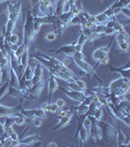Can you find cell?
I'll use <instances>...</instances> for the list:
<instances>
[{"label":"cell","mask_w":130,"mask_h":147,"mask_svg":"<svg viewBox=\"0 0 130 147\" xmlns=\"http://www.w3.org/2000/svg\"><path fill=\"white\" fill-rule=\"evenodd\" d=\"M8 4V20H7L5 30L3 32L4 39H7L9 36L14 34V30L16 28L17 23L19 19L22 18V2L18 1L16 3H12V2H7Z\"/></svg>","instance_id":"1"},{"label":"cell","mask_w":130,"mask_h":147,"mask_svg":"<svg viewBox=\"0 0 130 147\" xmlns=\"http://www.w3.org/2000/svg\"><path fill=\"white\" fill-rule=\"evenodd\" d=\"M37 12L35 13V9L31 3V8L27 10V19H25V25H23V42L25 43V48L29 49L30 44L34 40L37 34L34 30V15H36Z\"/></svg>","instance_id":"2"},{"label":"cell","mask_w":130,"mask_h":147,"mask_svg":"<svg viewBox=\"0 0 130 147\" xmlns=\"http://www.w3.org/2000/svg\"><path fill=\"white\" fill-rule=\"evenodd\" d=\"M130 87V79H125L120 77L119 79L115 80L109 85L110 88V95H117L122 96L125 92L129 91Z\"/></svg>","instance_id":"3"},{"label":"cell","mask_w":130,"mask_h":147,"mask_svg":"<svg viewBox=\"0 0 130 147\" xmlns=\"http://www.w3.org/2000/svg\"><path fill=\"white\" fill-rule=\"evenodd\" d=\"M113 43V39L110 41V43L106 46H102V47H99L97 48L95 51L93 52L92 54V58L93 60H95L97 62L96 67L99 64H102V65H108L110 63V51H111V46H112Z\"/></svg>","instance_id":"4"},{"label":"cell","mask_w":130,"mask_h":147,"mask_svg":"<svg viewBox=\"0 0 130 147\" xmlns=\"http://www.w3.org/2000/svg\"><path fill=\"white\" fill-rule=\"evenodd\" d=\"M97 123L100 127L101 131H102V136L105 140H113L117 137V129L113 125L103 120L97 121Z\"/></svg>","instance_id":"5"},{"label":"cell","mask_w":130,"mask_h":147,"mask_svg":"<svg viewBox=\"0 0 130 147\" xmlns=\"http://www.w3.org/2000/svg\"><path fill=\"white\" fill-rule=\"evenodd\" d=\"M43 141V138L38 134H34V136H27L23 139H19L18 141H13V146H27V145H35L39 146L41 145V142Z\"/></svg>","instance_id":"6"},{"label":"cell","mask_w":130,"mask_h":147,"mask_svg":"<svg viewBox=\"0 0 130 147\" xmlns=\"http://www.w3.org/2000/svg\"><path fill=\"white\" fill-rule=\"evenodd\" d=\"M20 113L25 118H39V119H45L47 118V114L43 109L41 108H35V109H25L23 106L20 108Z\"/></svg>","instance_id":"7"},{"label":"cell","mask_w":130,"mask_h":147,"mask_svg":"<svg viewBox=\"0 0 130 147\" xmlns=\"http://www.w3.org/2000/svg\"><path fill=\"white\" fill-rule=\"evenodd\" d=\"M74 60L75 64H76V66L80 69V70L82 71V72L85 73V74H87V75H89V76H94V77H95L96 79L98 80L99 82H100V84H103L102 80H101L100 78H99L98 76H97L96 69L92 67V66L89 63H87L86 61H85V59H84V60H79V59H74Z\"/></svg>","instance_id":"8"},{"label":"cell","mask_w":130,"mask_h":147,"mask_svg":"<svg viewBox=\"0 0 130 147\" xmlns=\"http://www.w3.org/2000/svg\"><path fill=\"white\" fill-rule=\"evenodd\" d=\"M88 118L91 122L90 127H89V136L94 139V141H95L96 143H98V142L102 140V138H103L102 131H101L100 127H99L98 123L94 119L93 116H88Z\"/></svg>","instance_id":"9"},{"label":"cell","mask_w":130,"mask_h":147,"mask_svg":"<svg viewBox=\"0 0 130 147\" xmlns=\"http://www.w3.org/2000/svg\"><path fill=\"white\" fill-rule=\"evenodd\" d=\"M106 108L108 109L109 113L112 115V117L113 119H117L119 121H121L123 124H125L126 127H130V118L129 116H124L122 113H120L119 110H117V108H115V105H113V104L111 103H108L107 106H106Z\"/></svg>","instance_id":"10"},{"label":"cell","mask_w":130,"mask_h":147,"mask_svg":"<svg viewBox=\"0 0 130 147\" xmlns=\"http://www.w3.org/2000/svg\"><path fill=\"white\" fill-rule=\"evenodd\" d=\"M38 1V9L42 16L54 15L55 5L52 3L51 0H36Z\"/></svg>","instance_id":"11"},{"label":"cell","mask_w":130,"mask_h":147,"mask_svg":"<svg viewBox=\"0 0 130 147\" xmlns=\"http://www.w3.org/2000/svg\"><path fill=\"white\" fill-rule=\"evenodd\" d=\"M59 89L62 90L64 93L67 95L68 98H70L72 100L74 101H76V102H82L84 100V98L86 97L87 95H89L87 90H84V91H74V90H70V89H66L64 88L62 86H59Z\"/></svg>","instance_id":"12"},{"label":"cell","mask_w":130,"mask_h":147,"mask_svg":"<svg viewBox=\"0 0 130 147\" xmlns=\"http://www.w3.org/2000/svg\"><path fill=\"white\" fill-rule=\"evenodd\" d=\"M74 116V106H72L70 110H68V113L66 114L64 117L59 118V122L57 123L55 127H53V130H59L63 127H67V125L70 124V122L72 121V118Z\"/></svg>","instance_id":"13"},{"label":"cell","mask_w":130,"mask_h":147,"mask_svg":"<svg viewBox=\"0 0 130 147\" xmlns=\"http://www.w3.org/2000/svg\"><path fill=\"white\" fill-rule=\"evenodd\" d=\"M49 51L55 54H61V55H65L68 57H72L74 54L75 53V42L70 43V44H66V45L59 47L57 50L50 49Z\"/></svg>","instance_id":"14"},{"label":"cell","mask_w":130,"mask_h":147,"mask_svg":"<svg viewBox=\"0 0 130 147\" xmlns=\"http://www.w3.org/2000/svg\"><path fill=\"white\" fill-rule=\"evenodd\" d=\"M19 100H20V103H19L18 106H15V107H9V106L0 104V118L6 117V116L16 115L18 112H20V108L23 106V98L21 97Z\"/></svg>","instance_id":"15"},{"label":"cell","mask_w":130,"mask_h":147,"mask_svg":"<svg viewBox=\"0 0 130 147\" xmlns=\"http://www.w3.org/2000/svg\"><path fill=\"white\" fill-rule=\"evenodd\" d=\"M43 66H42L41 63L37 62L35 63L34 65V76H32V78L30 80H31V82L32 84H37V82H41L42 80V77H43Z\"/></svg>","instance_id":"16"},{"label":"cell","mask_w":130,"mask_h":147,"mask_svg":"<svg viewBox=\"0 0 130 147\" xmlns=\"http://www.w3.org/2000/svg\"><path fill=\"white\" fill-rule=\"evenodd\" d=\"M117 146H128L130 144V139L129 137L122 131L121 127H120L119 124L117 125Z\"/></svg>","instance_id":"17"},{"label":"cell","mask_w":130,"mask_h":147,"mask_svg":"<svg viewBox=\"0 0 130 147\" xmlns=\"http://www.w3.org/2000/svg\"><path fill=\"white\" fill-rule=\"evenodd\" d=\"M43 87H44V82L41 80V82H37V84H32L31 86L28 88V92L30 93V95L34 97V100H37L40 96V93L43 90Z\"/></svg>","instance_id":"18"},{"label":"cell","mask_w":130,"mask_h":147,"mask_svg":"<svg viewBox=\"0 0 130 147\" xmlns=\"http://www.w3.org/2000/svg\"><path fill=\"white\" fill-rule=\"evenodd\" d=\"M59 89V84L57 82L56 78L50 75L48 79V92H49V96H48V102H51L52 96L55 93V91H57Z\"/></svg>","instance_id":"19"},{"label":"cell","mask_w":130,"mask_h":147,"mask_svg":"<svg viewBox=\"0 0 130 147\" xmlns=\"http://www.w3.org/2000/svg\"><path fill=\"white\" fill-rule=\"evenodd\" d=\"M75 137H78L79 138L80 146H82L85 142L87 141V139H88V137H89V132H88V129L83 125V124H82V125H80L79 127H77Z\"/></svg>","instance_id":"20"},{"label":"cell","mask_w":130,"mask_h":147,"mask_svg":"<svg viewBox=\"0 0 130 147\" xmlns=\"http://www.w3.org/2000/svg\"><path fill=\"white\" fill-rule=\"evenodd\" d=\"M111 71L113 73H119L121 75V77L125 78V79H129V74H130V61H128L125 66L123 67H119V68H115V67H113L111 66L110 67Z\"/></svg>","instance_id":"21"},{"label":"cell","mask_w":130,"mask_h":147,"mask_svg":"<svg viewBox=\"0 0 130 147\" xmlns=\"http://www.w3.org/2000/svg\"><path fill=\"white\" fill-rule=\"evenodd\" d=\"M81 32L86 36L87 40H90L91 42H94L95 40L99 39L102 37V35L97 34L94 32L92 28H81Z\"/></svg>","instance_id":"22"},{"label":"cell","mask_w":130,"mask_h":147,"mask_svg":"<svg viewBox=\"0 0 130 147\" xmlns=\"http://www.w3.org/2000/svg\"><path fill=\"white\" fill-rule=\"evenodd\" d=\"M115 108L119 111L120 113H122L124 116H129V109H130V103L129 100H125L122 99L119 104L115 105Z\"/></svg>","instance_id":"23"},{"label":"cell","mask_w":130,"mask_h":147,"mask_svg":"<svg viewBox=\"0 0 130 147\" xmlns=\"http://www.w3.org/2000/svg\"><path fill=\"white\" fill-rule=\"evenodd\" d=\"M41 109H43L45 112H50L55 114L59 111V107L56 105V103H52V102H47V103H44L41 105Z\"/></svg>","instance_id":"24"},{"label":"cell","mask_w":130,"mask_h":147,"mask_svg":"<svg viewBox=\"0 0 130 147\" xmlns=\"http://www.w3.org/2000/svg\"><path fill=\"white\" fill-rule=\"evenodd\" d=\"M94 18H95L96 25H105L106 26V25H107V23L111 20V18L108 17V16L106 15L104 12L98 14V15H95V16H94Z\"/></svg>","instance_id":"25"},{"label":"cell","mask_w":130,"mask_h":147,"mask_svg":"<svg viewBox=\"0 0 130 147\" xmlns=\"http://www.w3.org/2000/svg\"><path fill=\"white\" fill-rule=\"evenodd\" d=\"M19 39L20 38H19V35L17 34H12L10 36L6 39V41H7V43L11 46V48L13 49V50H15V49L17 48L16 45L19 43Z\"/></svg>","instance_id":"26"},{"label":"cell","mask_w":130,"mask_h":147,"mask_svg":"<svg viewBox=\"0 0 130 147\" xmlns=\"http://www.w3.org/2000/svg\"><path fill=\"white\" fill-rule=\"evenodd\" d=\"M5 97H6V98H7V97H13V98L20 99L21 98L20 90H19L18 87H15V86H12V85H9L8 91H7V96H5Z\"/></svg>","instance_id":"27"},{"label":"cell","mask_w":130,"mask_h":147,"mask_svg":"<svg viewBox=\"0 0 130 147\" xmlns=\"http://www.w3.org/2000/svg\"><path fill=\"white\" fill-rule=\"evenodd\" d=\"M25 43H23V42H22V43H21V45L17 46V48L14 50V55H15L16 59L19 61V63H20L21 58H22L23 52H25Z\"/></svg>","instance_id":"28"},{"label":"cell","mask_w":130,"mask_h":147,"mask_svg":"<svg viewBox=\"0 0 130 147\" xmlns=\"http://www.w3.org/2000/svg\"><path fill=\"white\" fill-rule=\"evenodd\" d=\"M32 76H34V69L31 67V64H28V66L27 68H25V72H23V76L21 79L23 80H30L32 78Z\"/></svg>","instance_id":"29"},{"label":"cell","mask_w":130,"mask_h":147,"mask_svg":"<svg viewBox=\"0 0 130 147\" xmlns=\"http://www.w3.org/2000/svg\"><path fill=\"white\" fill-rule=\"evenodd\" d=\"M9 85H10V82H9V80H6L5 82H3V84L0 85V100L6 96L7 91H8V88H9Z\"/></svg>","instance_id":"30"},{"label":"cell","mask_w":130,"mask_h":147,"mask_svg":"<svg viewBox=\"0 0 130 147\" xmlns=\"http://www.w3.org/2000/svg\"><path fill=\"white\" fill-rule=\"evenodd\" d=\"M25 124H27L25 123V117L23 116L20 112H18L16 114V117H15V125H19V127H23Z\"/></svg>","instance_id":"31"},{"label":"cell","mask_w":130,"mask_h":147,"mask_svg":"<svg viewBox=\"0 0 130 147\" xmlns=\"http://www.w3.org/2000/svg\"><path fill=\"white\" fill-rule=\"evenodd\" d=\"M15 117L16 115H11V116H6L5 117V122H4V127L7 129V127H13L15 125Z\"/></svg>","instance_id":"32"},{"label":"cell","mask_w":130,"mask_h":147,"mask_svg":"<svg viewBox=\"0 0 130 147\" xmlns=\"http://www.w3.org/2000/svg\"><path fill=\"white\" fill-rule=\"evenodd\" d=\"M119 50L121 52H128L129 51V40H123L121 42H119Z\"/></svg>","instance_id":"33"},{"label":"cell","mask_w":130,"mask_h":147,"mask_svg":"<svg viewBox=\"0 0 130 147\" xmlns=\"http://www.w3.org/2000/svg\"><path fill=\"white\" fill-rule=\"evenodd\" d=\"M57 37H58V34H57V32H55L54 30H52V32H48L45 36H44V39L47 40V41H54L55 39H57Z\"/></svg>","instance_id":"34"},{"label":"cell","mask_w":130,"mask_h":147,"mask_svg":"<svg viewBox=\"0 0 130 147\" xmlns=\"http://www.w3.org/2000/svg\"><path fill=\"white\" fill-rule=\"evenodd\" d=\"M92 30H93L95 32H97V34L103 35L104 32H105V30H106V26L105 25H95Z\"/></svg>","instance_id":"35"},{"label":"cell","mask_w":130,"mask_h":147,"mask_svg":"<svg viewBox=\"0 0 130 147\" xmlns=\"http://www.w3.org/2000/svg\"><path fill=\"white\" fill-rule=\"evenodd\" d=\"M93 117L94 119L96 121H100V120H103V117H104V111L102 108H99L97 109L95 111V113L93 114Z\"/></svg>","instance_id":"36"},{"label":"cell","mask_w":130,"mask_h":147,"mask_svg":"<svg viewBox=\"0 0 130 147\" xmlns=\"http://www.w3.org/2000/svg\"><path fill=\"white\" fill-rule=\"evenodd\" d=\"M70 25L72 26H81V20H80L79 16H72L70 20Z\"/></svg>","instance_id":"37"},{"label":"cell","mask_w":130,"mask_h":147,"mask_svg":"<svg viewBox=\"0 0 130 147\" xmlns=\"http://www.w3.org/2000/svg\"><path fill=\"white\" fill-rule=\"evenodd\" d=\"M74 82H75V84L78 85L79 88L81 89L82 91H84V90H86V89H87V84H86V82H85L84 80H79V79H76V80H74Z\"/></svg>","instance_id":"38"},{"label":"cell","mask_w":130,"mask_h":147,"mask_svg":"<svg viewBox=\"0 0 130 147\" xmlns=\"http://www.w3.org/2000/svg\"><path fill=\"white\" fill-rule=\"evenodd\" d=\"M86 41H87L86 36H85L82 32H80L79 37H78V39H77V41H76V44H78V45H80V46H84V44L86 43Z\"/></svg>","instance_id":"39"},{"label":"cell","mask_w":130,"mask_h":147,"mask_svg":"<svg viewBox=\"0 0 130 147\" xmlns=\"http://www.w3.org/2000/svg\"><path fill=\"white\" fill-rule=\"evenodd\" d=\"M74 59H79V60H84L85 59V55L83 53V51H76L72 56Z\"/></svg>","instance_id":"40"},{"label":"cell","mask_w":130,"mask_h":147,"mask_svg":"<svg viewBox=\"0 0 130 147\" xmlns=\"http://www.w3.org/2000/svg\"><path fill=\"white\" fill-rule=\"evenodd\" d=\"M32 124H34V127H40L42 125V119H39V118H34V119H32Z\"/></svg>","instance_id":"41"},{"label":"cell","mask_w":130,"mask_h":147,"mask_svg":"<svg viewBox=\"0 0 130 147\" xmlns=\"http://www.w3.org/2000/svg\"><path fill=\"white\" fill-rule=\"evenodd\" d=\"M104 34H105V35H113V34H115V30H113V28H109V27L106 26V30H105Z\"/></svg>","instance_id":"42"},{"label":"cell","mask_w":130,"mask_h":147,"mask_svg":"<svg viewBox=\"0 0 130 147\" xmlns=\"http://www.w3.org/2000/svg\"><path fill=\"white\" fill-rule=\"evenodd\" d=\"M121 13L126 17L127 19H130V9L129 7H124V8H121Z\"/></svg>","instance_id":"43"},{"label":"cell","mask_w":130,"mask_h":147,"mask_svg":"<svg viewBox=\"0 0 130 147\" xmlns=\"http://www.w3.org/2000/svg\"><path fill=\"white\" fill-rule=\"evenodd\" d=\"M55 103H56V105L59 107V109H63L66 106V101L64 100V99H58L57 102H55Z\"/></svg>","instance_id":"44"},{"label":"cell","mask_w":130,"mask_h":147,"mask_svg":"<svg viewBox=\"0 0 130 147\" xmlns=\"http://www.w3.org/2000/svg\"><path fill=\"white\" fill-rule=\"evenodd\" d=\"M63 64L65 66H68V65H70V63H72V59H70V57H68V56H66L65 57V59L62 61Z\"/></svg>","instance_id":"45"},{"label":"cell","mask_w":130,"mask_h":147,"mask_svg":"<svg viewBox=\"0 0 130 147\" xmlns=\"http://www.w3.org/2000/svg\"><path fill=\"white\" fill-rule=\"evenodd\" d=\"M58 118H61V117H64L66 114L68 113V110H63V109H59L58 112Z\"/></svg>","instance_id":"46"},{"label":"cell","mask_w":130,"mask_h":147,"mask_svg":"<svg viewBox=\"0 0 130 147\" xmlns=\"http://www.w3.org/2000/svg\"><path fill=\"white\" fill-rule=\"evenodd\" d=\"M9 137H10V138H11V139H12V140H13V141H18L19 139H20V138H19V136H18V134H17V132H15V131H14L13 134H12L11 136H9Z\"/></svg>","instance_id":"47"},{"label":"cell","mask_w":130,"mask_h":147,"mask_svg":"<svg viewBox=\"0 0 130 147\" xmlns=\"http://www.w3.org/2000/svg\"><path fill=\"white\" fill-rule=\"evenodd\" d=\"M5 134V127H4V125L0 123V136H2Z\"/></svg>","instance_id":"48"},{"label":"cell","mask_w":130,"mask_h":147,"mask_svg":"<svg viewBox=\"0 0 130 147\" xmlns=\"http://www.w3.org/2000/svg\"><path fill=\"white\" fill-rule=\"evenodd\" d=\"M77 1H78V0H68V2H70V8H72L74 5H75V4L77 3Z\"/></svg>","instance_id":"49"},{"label":"cell","mask_w":130,"mask_h":147,"mask_svg":"<svg viewBox=\"0 0 130 147\" xmlns=\"http://www.w3.org/2000/svg\"><path fill=\"white\" fill-rule=\"evenodd\" d=\"M48 147H58V144H57L56 142H50V143L48 144Z\"/></svg>","instance_id":"50"},{"label":"cell","mask_w":130,"mask_h":147,"mask_svg":"<svg viewBox=\"0 0 130 147\" xmlns=\"http://www.w3.org/2000/svg\"><path fill=\"white\" fill-rule=\"evenodd\" d=\"M3 41H4V35H3V34H2L1 35H0V44H1Z\"/></svg>","instance_id":"51"},{"label":"cell","mask_w":130,"mask_h":147,"mask_svg":"<svg viewBox=\"0 0 130 147\" xmlns=\"http://www.w3.org/2000/svg\"><path fill=\"white\" fill-rule=\"evenodd\" d=\"M12 0H0V3H3V2H11Z\"/></svg>","instance_id":"52"},{"label":"cell","mask_w":130,"mask_h":147,"mask_svg":"<svg viewBox=\"0 0 130 147\" xmlns=\"http://www.w3.org/2000/svg\"><path fill=\"white\" fill-rule=\"evenodd\" d=\"M0 146H1V143H0Z\"/></svg>","instance_id":"53"}]
</instances>
